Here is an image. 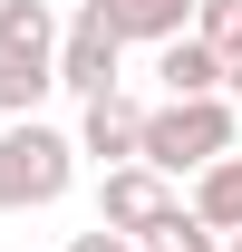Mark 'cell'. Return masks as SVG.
<instances>
[{"mask_svg": "<svg viewBox=\"0 0 242 252\" xmlns=\"http://www.w3.org/2000/svg\"><path fill=\"white\" fill-rule=\"evenodd\" d=\"M165 204H175V185H165L155 165H136V156L97 175V223H107V233H126V243H136V233H146Z\"/></svg>", "mask_w": 242, "mask_h": 252, "instance_id": "277c9868", "label": "cell"}, {"mask_svg": "<svg viewBox=\"0 0 242 252\" xmlns=\"http://www.w3.org/2000/svg\"><path fill=\"white\" fill-rule=\"evenodd\" d=\"M184 30L223 59V49H242V0H194V20H184Z\"/></svg>", "mask_w": 242, "mask_h": 252, "instance_id": "8fae6325", "label": "cell"}, {"mask_svg": "<svg viewBox=\"0 0 242 252\" xmlns=\"http://www.w3.org/2000/svg\"><path fill=\"white\" fill-rule=\"evenodd\" d=\"M117 59H126V39L97 20L88 0H78V20H68V30H59V49H49V88L97 97V88H117Z\"/></svg>", "mask_w": 242, "mask_h": 252, "instance_id": "3957f363", "label": "cell"}, {"mask_svg": "<svg viewBox=\"0 0 242 252\" xmlns=\"http://www.w3.org/2000/svg\"><path fill=\"white\" fill-rule=\"evenodd\" d=\"M136 117H146V107H136L126 88H97V97H78V136H68V146L97 156V165H126L136 156Z\"/></svg>", "mask_w": 242, "mask_h": 252, "instance_id": "5b68a950", "label": "cell"}, {"mask_svg": "<svg viewBox=\"0 0 242 252\" xmlns=\"http://www.w3.org/2000/svg\"><path fill=\"white\" fill-rule=\"evenodd\" d=\"M223 146H233V97H155L136 117V165H155L165 185L213 165Z\"/></svg>", "mask_w": 242, "mask_h": 252, "instance_id": "6da1fadb", "label": "cell"}, {"mask_svg": "<svg viewBox=\"0 0 242 252\" xmlns=\"http://www.w3.org/2000/svg\"><path fill=\"white\" fill-rule=\"evenodd\" d=\"M68 252H136V243H126V233H107V223H97V233H78V243H68Z\"/></svg>", "mask_w": 242, "mask_h": 252, "instance_id": "4fadbf2b", "label": "cell"}, {"mask_svg": "<svg viewBox=\"0 0 242 252\" xmlns=\"http://www.w3.org/2000/svg\"><path fill=\"white\" fill-rule=\"evenodd\" d=\"M88 10L126 39V49H155V39H175L184 20H194V0H88Z\"/></svg>", "mask_w": 242, "mask_h": 252, "instance_id": "ba28073f", "label": "cell"}, {"mask_svg": "<svg viewBox=\"0 0 242 252\" xmlns=\"http://www.w3.org/2000/svg\"><path fill=\"white\" fill-rule=\"evenodd\" d=\"M59 49V10L49 0H0V68H49Z\"/></svg>", "mask_w": 242, "mask_h": 252, "instance_id": "8992f818", "label": "cell"}, {"mask_svg": "<svg viewBox=\"0 0 242 252\" xmlns=\"http://www.w3.org/2000/svg\"><path fill=\"white\" fill-rule=\"evenodd\" d=\"M155 78H165V97H223V59H213L194 30L155 39Z\"/></svg>", "mask_w": 242, "mask_h": 252, "instance_id": "52a82bcc", "label": "cell"}, {"mask_svg": "<svg viewBox=\"0 0 242 252\" xmlns=\"http://www.w3.org/2000/svg\"><path fill=\"white\" fill-rule=\"evenodd\" d=\"M136 252H223V233H213L194 204H165V214L136 233Z\"/></svg>", "mask_w": 242, "mask_h": 252, "instance_id": "30bf717a", "label": "cell"}, {"mask_svg": "<svg viewBox=\"0 0 242 252\" xmlns=\"http://www.w3.org/2000/svg\"><path fill=\"white\" fill-rule=\"evenodd\" d=\"M78 185V146L49 117H10L0 126V214H49Z\"/></svg>", "mask_w": 242, "mask_h": 252, "instance_id": "7a4b0ae2", "label": "cell"}, {"mask_svg": "<svg viewBox=\"0 0 242 252\" xmlns=\"http://www.w3.org/2000/svg\"><path fill=\"white\" fill-rule=\"evenodd\" d=\"M223 252H242V233H223Z\"/></svg>", "mask_w": 242, "mask_h": 252, "instance_id": "9a60e30c", "label": "cell"}, {"mask_svg": "<svg viewBox=\"0 0 242 252\" xmlns=\"http://www.w3.org/2000/svg\"><path fill=\"white\" fill-rule=\"evenodd\" d=\"M49 97V68H0V117H39Z\"/></svg>", "mask_w": 242, "mask_h": 252, "instance_id": "7c38bea8", "label": "cell"}, {"mask_svg": "<svg viewBox=\"0 0 242 252\" xmlns=\"http://www.w3.org/2000/svg\"><path fill=\"white\" fill-rule=\"evenodd\" d=\"M223 97H242V49H223Z\"/></svg>", "mask_w": 242, "mask_h": 252, "instance_id": "5bb4252c", "label": "cell"}, {"mask_svg": "<svg viewBox=\"0 0 242 252\" xmlns=\"http://www.w3.org/2000/svg\"><path fill=\"white\" fill-rule=\"evenodd\" d=\"M213 233H242V146H223L213 165H194V194H184Z\"/></svg>", "mask_w": 242, "mask_h": 252, "instance_id": "9c48e42d", "label": "cell"}]
</instances>
